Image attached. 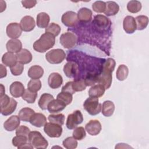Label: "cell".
I'll return each mask as SVG.
<instances>
[{"label":"cell","mask_w":149,"mask_h":149,"mask_svg":"<svg viewBox=\"0 0 149 149\" xmlns=\"http://www.w3.org/2000/svg\"><path fill=\"white\" fill-rule=\"evenodd\" d=\"M6 74H7V70L5 66L1 64L0 65V78L2 79L6 77Z\"/></svg>","instance_id":"f5cc1de1"},{"label":"cell","mask_w":149,"mask_h":149,"mask_svg":"<svg viewBox=\"0 0 149 149\" xmlns=\"http://www.w3.org/2000/svg\"><path fill=\"white\" fill-rule=\"evenodd\" d=\"M66 58V54L62 49H54L45 54L46 60L51 64H59Z\"/></svg>","instance_id":"5b68a950"},{"label":"cell","mask_w":149,"mask_h":149,"mask_svg":"<svg viewBox=\"0 0 149 149\" xmlns=\"http://www.w3.org/2000/svg\"><path fill=\"white\" fill-rule=\"evenodd\" d=\"M61 30V28L58 24L55 23H51L45 29V33H50L52 35H53L54 37H56L59 34Z\"/></svg>","instance_id":"60d3db41"},{"label":"cell","mask_w":149,"mask_h":149,"mask_svg":"<svg viewBox=\"0 0 149 149\" xmlns=\"http://www.w3.org/2000/svg\"><path fill=\"white\" fill-rule=\"evenodd\" d=\"M10 101V97L8 95L4 94L0 97V102H1V109L6 107Z\"/></svg>","instance_id":"681fc988"},{"label":"cell","mask_w":149,"mask_h":149,"mask_svg":"<svg viewBox=\"0 0 149 149\" xmlns=\"http://www.w3.org/2000/svg\"><path fill=\"white\" fill-rule=\"evenodd\" d=\"M63 83L62 76L56 72L51 73L48 78V84L50 88L56 89L61 87Z\"/></svg>","instance_id":"5bb4252c"},{"label":"cell","mask_w":149,"mask_h":149,"mask_svg":"<svg viewBox=\"0 0 149 149\" xmlns=\"http://www.w3.org/2000/svg\"><path fill=\"white\" fill-rule=\"evenodd\" d=\"M48 119L49 121V122L62 126L64 124L65 115L62 113L51 114L48 116Z\"/></svg>","instance_id":"e575fe53"},{"label":"cell","mask_w":149,"mask_h":149,"mask_svg":"<svg viewBox=\"0 0 149 149\" xmlns=\"http://www.w3.org/2000/svg\"><path fill=\"white\" fill-rule=\"evenodd\" d=\"M136 29L138 30H143L145 29L148 24V18L144 15L137 16L136 19Z\"/></svg>","instance_id":"1f68e13d"},{"label":"cell","mask_w":149,"mask_h":149,"mask_svg":"<svg viewBox=\"0 0 149 149\" xmlns=\"http://www.w3.org/2000/svg\"><path fill=\"white\" fill-rule=\"evenodd\" d=\"M62 144L66 149H74L77 147L78 143L73 137H68L63 141Z\"/></svg>","instance_id":"ab89813d"},{"label":"cell","mask_w":149,"mask_h":149,"mask_svg":"<svg viewBox=\"0 0 149 149\" xmlns=\"http://www.w3.org/2000/svg\"><path fill=\"white\" fill-rule=\"evenodd\" d=\"M83 121V116L79 110H76L73 113L69 114L67 118L66 126L68 129H74L77 125Z\"/></svg>","instance_id":"8992f818"},{"label":"cell","mask_w":149,"mask_h":149,"mask_svg":"<svg viewBox=\"0 0 149 149\" xmlns=\"http://www.w3.org/2000/svg\"><path fill=\"white\" fill-rule=\"evenodd\" d=\"M28 141H29V139L27 137L23 136H20V135H16L12 139V140L13 146L17 148L27 143Z\"/></svg>","instance_id":"b9f144b4"},{"label":"cell","mask_w":149,"mask_h":149,"mask_svg":"<svg viewBox=\"0 0 149 149\" xmlns=\"http://www.w3.org/2000/svg\"><path fill=\"white\" fill-rule=\"evenodd\" d=\"M129 74L128 68L125 65H120L118 68L116 73V76L118 80L123 81L125 80Z\"/></svg>","instance_id":"d6a6232c"},{"label":"cell","mask_w":149,"mask_h":149,"mask_svg":"<svg viewBox=\"0 0 149 149\" xmlns=\"http://www.w3.org/2000/svg\"><path fill=\"white\" fill-rule=\"evenodd\" d=\"M22 31L20 25L17 23H9L6 29L7 36L12 39H17L19 38L21 36Z\"/></svg>","instance_id":"30bf717a"},{"label":"cell","mask_w":149,"mask_h":149,"mask_svg":"<svg viewBox=\"0 0 149 149\" xmlns=\"http://www.w3.org/2000/svg\"><path fill=\"white\" fill-rule=\"evenodd\" d=\"M115 110V105L113 102L109 100L105 101L101 106V112L105 117H109L112 115Z\"/></svg>","instance_id":"484cf974"},{"label":"cell","mask_w":149,"mask_h":149,"mask_svg":"<svg viewBox=\"0 0 149 149\" xmlns=\"http://www.w3.org/2000/svg\"><path fill=\"white\" fill-rule=\"evenodd\" d=\"M87 86L83 79L77 80L72 81V87L75 92L82 91L86 88Z\"/></svg>","instance_id":"ee69618b"},{"label":"cell","mask_w":149,"mask_h":149,"mask_svg":"<svg viewBox=\"0 0 149 149\" xmlns=\"http://www.w3.org/2000/svg\"><path fill=\"white\" fill-rule=\"evenodd\" d=\"M61 21L62 23L67 27H74L78 22L77 13L73 11H68L62 15Z\"/></svg>","instance_id":"9c48e42d"},{"label":"cell","mask_w":149,"mask_h":149,"mask_svg":"<svg viewBox=\"0 0 149 149\" xmlns=\"http://www.w3.org/2000/svg\"><path fill=\"white\" fill-rule=\"evenodd\" d=\"M17 105V101L13 98H10V101L8 105L6 107L1 109V114L3 116H8L12 114L16 109Z\"/></svg>","instance_id":"4dcf8cb0"},{"label":"cell","mask_w":149,"mask_h":149,"mask_svg":"<svg viewBox=\"0 0 149 149\" xmlns=\"http://www.w3.org/2000/svg\"><path fill=\"white\" fill-rule=\"evenodd\" d=\"M30 123L33 126L37 127L44 126L47 123V118L45 116L41 113H35L31 118Z\"/></svg>","instance_id":"ffe728a7"},{"label":"cell","mask_w":149,"mask_h":149,"mask_svg":"<svg viewBox=\"0 0 149 149\" xmlns=\"http://www.w3.org/2000/svg\"><path fill=\"white\" fill-rule=\"evenodd\" d=\"M115 61L112 58H108L105 62L102 71L98 75V83L102 85L105 89H108L111 86L112 81V73L115 67Z\"/></svg>","instance_id":"6da1fadb"},{"label":"cell","mask_w":149,"mask_h":149,"mask_svg":"<svg viewBox=\"0 0 149 149\" xmlns=\"http://www.w3.org/2000/svg\"><path fill=\"white\" fill-rule=\"evenodd\" d=\"M20 123V121L19 116L12 115L4 122L3 127L6 131L12 132L19 126Z\"/></svg>","instance_id":"9a60e30c"},{"label":"cell","mask_w":149,"mask_h":149,"mask_svg":"<svg viewBox=\"0 0 149 149\" xmlns=\"http://www.w3.org/2000/svg\"><path fill=\"white\" fill-rule=\"evenodd\" d=\"M49 20V16L45 12H41L37 15L36 24L39 28L46 29L48 26Z\"/></svg>","instance_id":"cb8c5ba5"},{"label":"cell","mask_w":149,"mask_h":149,"mask_svg":"<svg viewBox=\"0 0 149 149\" xmlns=\"http://www.w3.org/2000/svg\"><path fill=\"white\" fill-rule=\"evenodd\" d=\"M1 10H0V12H2L3 10H5L6 7V2L4 1L3 4H2V3L1 2Z\"/></svg>","instance_id":"9f6ffc18"},{"label":"cell","mask_w":149,"mask_h":149,"mask_svg":"<svg viewBox=\"0 0 149 149\" xmlns=\"http://www.w3.org/2000/svg\"><path fill=\"white\" fill-rule=\"evenodd\" d=\"M9 91L13 97L19 98L20 97H22L25 91V89L24 85L21 82L16 81L10 84Z\"/></svg>","instance_id":"7c38bea8"},{"label":"cell","mask_w":149,"mask_h":149,"mask_svg":"<svg viewBox=\"0 0 149 149\" xmlns=\"http://www.w3.org/2000/svg\"><path fill=\"white\" fill-rule=\"evenodd\" d=\"M6 49L9 52L17 53L22 48V43L18 39H11L8 41L6 44Z\"/></svg>","instance_id":"7402d4cb"},{"label":"cell","mask_w":149,"mask_h":149,"mask_svg":"<svg viewBox=\"0 0 149 149\" xmlns=\"http://www.w3.org/2000/svg\"><path fill=\"white\" fill-rule=\"evenodd\" d=\"M16 56L11 52H6L5 53L2 57V63L6 66L12 67L17 63Z\"/></svg>","instance_id":"4316f807"},{"label":"cell","mask_w":149,"mask_h":149,"mask_svg":"<svg viewBox=\"0 0 149 149\" xmlns=\"http://www.w3.org/2000/svg\"><path fill=\"white\" fill-rule=\"evenodd\" d=\"M35 113V112L31 108L25 107L20 110L18 116L20 119L23 122H29L31 116Z\"/></svg>","instance_id":"f546056e"},{"label":"cell","mask_w":149,"mask_h":149,"mask_svg":"<svg viewBox=\"0 0 149 149\" xmlns=\"http://www.w3.org/2000/svg\"><path fill=\"white\" fill-rule=\"evenodd\" d=\"M83 108L90 115H96L101 112V104L98 98L89 97L84 102Z\"/></svg>","instance_id":"3957f363"},{"label":"cell","mask_w":149,"mask_h":149,"mask_svg":"<svg viewBox=\"0 0 149 149\" xmlns=\"http://www.w3.org/2000/svg\"><path fill=\"white\" fill-rule=\"evenodd\" d=\"M5 90L4 86H3L2 84H1V94H0V97L3 95L5 94Z\"/></svg>","instance_id":"11a10c76"},{"label":"cell","mask_w":149,"mask_h":149,"mask_svg":"<svg viewBox=\"0 0 149 149\" xmlns=\"http://www.w3.org/2000/svg\"><path fill=\"white\" fill-rule=\"evenodd\" d=\"M85 129L90 135L97 136L100 133L102 129V126L99 120H91L86 125Z\"/></svg>","instance_id":"8fae6325"},{"label":"cell","mask_w":149,"mask_h":149,"mask_svg":"<svg viewBox=\"0 0 149 149\" xmlns=\"http://www.w3.org/2000/svg\"><path fill=\"white\" fill-rule=\"evenodd\" d=\"M59 42L65 48L70 49L74 47L77 44V37L72 32H66L61 36Z\"/></svg>","instance_id":"52a82bcc"},{"label":"cell","mask_w":149,"mask_h":149,"mask_svg":"<svg viewBox=\"0 0 149 149\" xmlns=\"http://www.w3.org/2000/svg\"><path fill=\"white\" fill-rule=\"evenodd\" d=\"M94 23L96 25L100 28H105L106 27L108 23L109 20L108 19L102 15H97L94 17Z\"/></svg>","instance_id":"8d00e7d4"},{"label":"cell","mask_w":149,"mask_h":149,"mask_svg":"<svg viewBox=\"0 0 149 149\" xmlns=\"http://www.w3.org/2000/svg\"><path fill=\"white\" fill-rule=\"evenodd\" d=\"M62 130L63 129L61 125L51 122L46 123L44 126L45 133L52 138L59 137L62 135Z\"/></svg>","instance_id":"ba28073f"},{"label":"cell","mask_w":149,"mask_h":149,"mask_svg":"<svg viewBox=\"0 0 149 149\" xmlns=\"http://www.w3.org/2000/svg\"><path fill=\"white\" fill-rule=\"evenodd\" d=\"M54 99L52 95L48 93H44L41 95L38 102V105L40 109L45 110L47 109L49 103Z\"/></svg>","instance_id":"f1b7e54d"},{"label":"cell","mask_w":149,"mask_h":149,"mask_svg":"<svg viewBox=\"0 0 149 149\" xmlns=\"http://www.w3.org/2000/svg\"><path fill=\"white\" fill-rule=\"evenodd\" d=\"M106 8L104 13L107 16H115L119 10V5L114 1H107L105 2Z\"/></svg>","instance_id":"d4e9b609"},{"label":"cell","mask_w":149,"mask_h":149,"mask_svg":"<svg viewBox=\"0 0 149 149\" xmlns=\"http://www.w3.org/2000/svg\"><path fill=\"white\" fill-rule=\"evenodd\" d=\"M37 97V93L32 92L28 89L25 90V91L22 95V99L26 101L29 104H33Z\"/></svg>","instance_id":"d590c367"},{"label":"cell","mask_w":149,"mask_h":149,"mask_svg":"<svg viewBox=\"0 0 149 149\" xmlns=\"http://www.w3.org/2000/svg\"><path fill=\"white\" fill-rule=\"evenodd\" d=\"M34 148L33 146L30 143H27L22 145L18 148Z\"/></svg>","instance_id":"db71d44e"},{"label":"cell","mask_w":149,"mask_h":149,"mask_svg":"<svg viewBox=\"0 0 149 149\" xmlns=\"http://www.w3.org/2000/svg\"><path fill=\"white\" fill-rule=\"evenodd\" d=\"M30 133V129L26 126H20L16 130V134L23 136L29 139V136Z\"/></svg>","instance_id":"c3c4849f"},{"label":"cell","mask_w":149,"mask_h":149,"mask_svg":"<svg viewBox=\"0 0 149 149\" xmlns=\"http://www.w3.org/2000/svg\"><path fill=\"white\" fill-rule=\"evenodd\" d=\"M84 80L87 86H94L96 83H98V76L93 74H88Z\"/></svg>","instance_id":"7dc6e473"},{"label":"cell","mask_w":149,"mask_h":149,"mask_svg":"<svg viewBox=\"0 0 149 149\" xmlns=\"http://www.w3.org/2000/svg\"><path fill=\"white\" fill-rule=\"evenodd\" d=\"M77 72L78 65L74 62H68L63 66V72L69 78L74 77L77 74Z\"/></svg>","instance_id":"d6986e66"},{"label":"cell","mask_w":149,"mask_h":149,"mask_svg":"<svg viewBox=\"0 0 149 149\" xmlns=\"http://www.w3.org/2000/svg\"><path fill=\"white\" fill-rule=\"evenodd\" d=\"M20 25L23 31L29 32L34 29L36 23L33 17L31 16H25L21 19Z\"/></svg>","instance_id":"2e32d148"},{"label":"cell","mask_w":149,"mask_h":149,"mask_svg":"<svg viewBox=\"0 0 149 149\" xmlns=\"http://www.w3.org/2000/svg\"><path fill=\"white\" fill-rule=\"evenodd\" d=\"M21 3L22 6L26 9H30L34 7L37 3L36 0H28V1H22Z\"/></svg>","instance_id":"f907efd6"},{"label":"cell","mask_w":149,"mask_h":149,"mask_svg":"<svg viewBox=\"0 0 149 149\" xmlns=\"http://www.w3.org/2000/svg\"><path fill=\"white\" fill-rule=\"evenodd\" d=\"M73 137L77 140H81L86 136V130L83 127H76L73 132Z\"/></svg>","instance_id":"7bdbcfd3"},{"label":"cell","mask_w":149,"mask_h":149,"mask_svg":"<svg viewBox=\"0 0 149 149\" xmlns=\"http://www.w3.org/2000/svg\"><path fill=\"white\" fill-rule=\"evenodd\" d=\"M17 61L22 64H27L32 61L33 56L31 53L27 49H22L16 54Z\"/></svg>","instance_id":"ac0fdd59"},{"label":"cell","mask_w":149,"mask_h":149,"mask_svg":"<svg viewBox=\"0 0 149 149\" xmlns=\"http://www.w3.org/2000/svg\"><path fill=\"white\" fill-rule=\"evenodd\" d=\"M73 94L69 92L62 91L59 93L57 95V99L61 100L62 102H64L66 105L70 104L73 100Z\"/></svg>","instance_id":"74e56055"},{"label":"cell","mask_w":149,"mask_h":149,"mask_svg":"<svg viewBox=\"0 0 149 149\" xmlns=\"http://www.w3.org/2000/svg\"><path fill=\"white\" fill-rule=\"evenodd\" d=\"M92 8L93 10L97 13L104 12L106 8V3L102 1H97L92 4Z\"/></svg>","instance_id":"f6af8a7d"},{"label":"cell","mask_w":149,"mask_h":149,"mask_svg":"<svg viewBox=\"0 0 149 149\" xmlns=\"http://www.w3.org/2000/svg\"><path fill=\"white\" fill-rule=\"evenodd\" d=\"M10 68V72L13 75L19 76L23 72L24 65L23 64L17 62L14 66H13Z\"/></svg>","instance_id":"bcb514c9"},{"label":"cell","mask_w":149,"mask_h":149,"mask_svg":"<svg viewBox=\"0 0 149 149\" xmlns=\"http://www.w3.org/2000/svg\"><path fill=\"white\" fill-rule=\"evenodd\" d=\"M66 107V105L58 99L52 100L48 104L47 109L49 113H56L63 110Z\"/></svg>","instance_id":"e0dca14e"},{"label":"cell","mask_w":149,"mask_h":149,"mask_svg":"<svg viewBox=\"0 0 149 149\" xmlns=\"http://www.w3.org/2000/svg\"><path fill=\"white\" fill-rule=\"evenodd\" d=\"M62 91H66L71 93L72 94H74L76 92L73 90L72 87V81H68L64 85L62 88Z\"/></svg>","instance_id":"816d5d0a"},{"label":"cell","mask_w":149,"mask_h":149,"mask_svg":"<svg viewBox=\"0 0 149 149\" xmlns=\"http://www.w3.org/2000/svg\"><path fill=\"white\" fill-rule=\"evenodd\" d=\"M28 139L29 142L36 148H46L48 146L47 140L38 131L30 132Z\"/></svg>","instance_id":"277c9868"},{"label":"cell","mask_w":149,"mask_h":149,"mask_svg":"<svg viewBox=\"0 0 149 149\" xmlns=\"http://www.w3.org/2000/svg\"><path fill=\"white\" fill-rule=\"evenodd\" d=\"M123 28L127 34H133L136 30L135 18L132 16H126L123 21Z\"/></svg>","instance_id":"4fadbf2b"},{"label":"cell","mask_w":149,"mask_h":149,"mask_svg":"<svg viewBox=\"0 0 149 149\" xmlns=\"http://www.w3.org/2000/svg\"><path fill=\"white\" fill-rule=\"evenodd\" d=\"M105 87L100 84H98L97 85L93 86L88 91V95L90 97L99 98L102 97L105 93Z\"/></svg>","instance_id":"83f0119b"},{"label":"cell","mask_w":149,"mask_h":149,"mask_svg":"<svg viewBox=\"0 0 149 149\" xmlns=\"http://www.w3.org/2000/svg\"><path fill=\"white\" fill-rule=\"evenodd\" d=\"M41 88V82L39 79H31L27 84V89L34 93L38 91Z\"/></svg>","instance_id":"f35d334b"},{"label":"cell","mask_w":149,"mask_h":149,"mask_svg":"<svg viewBox=\"0 0 149 149\" xmlns=\"http://www.w3.org/2000/svg\"><path fill=\"white\" fill-rule=\"evenodd\" d=\"M78 20L82 23H88L91 20L92 11L87 8H81L77 13Z\"/></svg>","instance_id":"44dd1931"},{"label":"cell","mask_w":149,"mask_h":149,"mask_svg":"<svg viewBox=\"0 0 149 149\" xmlns=\"http://www.w3.org/2000/svg\"><path fill=\"white\" fill-rule=\"evenodd\" d=\"M27 74L32 79H39L44 74V69L39 65H33L29 68Z\"/></svg>","instance_id":"603a6c76"},{"label":"cell","mask_w":149,"mask_h":149,"mask_svg":"<svg viewBox=\"0 0 149 149\" xmlns=\"http://www.w3.org/2000/svg\"><path fill=\"white\" fill-rule=\"evenodd\" d=\"M141 7V2L136 0L130 1L127 4V10L132 13H136L140 11Z\"/></svg>","instance_id":"836d02e7"},{"label":"cell","mask_w":149,"mask_h":149,"mask_svg":"<svg viewBox=\"0 0 149 149\" xmlns=\"http://www.w3.org/2000/svg\"><path fill=\"white\" fill-rule=\"evenodd\" d=\"M55 43V37L50 33H45L34 42L33 49L37 52L43 53L52 48Z\"/></svg>","instance_id":"7a4b0ae2"}]
</instances>
